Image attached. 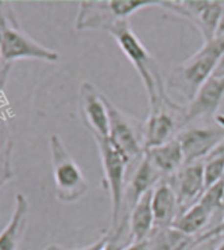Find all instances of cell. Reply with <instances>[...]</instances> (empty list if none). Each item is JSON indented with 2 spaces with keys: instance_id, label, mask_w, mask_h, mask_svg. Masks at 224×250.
Masks as SVG:
<instances>
[{
  "instance_id": "1",
  "label": "cell",
  "mask_w": 224,
  "mask_h": 250,
  "mask_svg": "<svg viewBox=\"0 0 224 250\" xmlns=\"http://www.w3.org/2000/svg\"><path fill=\"white\" fill-rule=\"evenodd\" d=\"M107 33L113 37L121 52L134 65L136 73L141 79L142 86L147 91L149 108H155L170 100L165 90V82L157 61L148 52V49L142 45L134 29L131 28L130 20L113 24L111 28H108Z\"/></svg>"
},
{
  "instance_id": "2",
  "label": "cell",
  "mask_w": 224,
  "mask_h": 250,
  "mask_svg": "<svg viewBox=\"0 0 224 250\" xmlns=\"http://www.w3.org/2000/svg\"><path fill=\"white\" fill-rule=\"evenodd\" d=\"M94 141L99 150L102 162L103 187L108 191L111 199V223L107 236L121 237L127 228L124 225V199L130 164L124 155L108 141V138Z\"/></svg>"
},
{
  "instance_id": "3",
  "label": "cell",
  "mask_w": 224,
  "mask_h": 250,
  "mask_svg": "<svg viewBox=\"0 0 224 250\" xmlns=\"http://www.w3.org/2000/svg\"><path fill=\"white\" fill-rule=\"evenodd\" d=\"M223 53L224 37H215L210 42L203 43L198 52L172 70L166 84L182 98L191 102L207 79L212 77Z\"/></svg>"
},
{
  "instance_id": "4",
  "label": "cell",
  "mask_w": 224,
  "mask_h": 250,
  "mask_svg": "<svg viewBox=\"0 0 224 250\" xmlns=\"http://www.w3.org/2000/svg\"><path fill=\"white\" fill-rule=\"evenodd\" d=\"M103 98L108 111V141L128 161L130 174L145 154V123L123 112L106 95Z\"/></svg>"
},
{
  "instance_id": "5",
  "label": "cell",
  "mask_w": 224,
  "mask_h": 250,
  "mask_svg": "<svg viewBox=\"0 0 224 250\" xmlns=\"http://www.w3.org/2000/svg\"><path fill=\"white\" fill-rule=\"evenodd\" d=\"M159 5L152 0H102L81 1L75 18V30H104L107 32L113 24L128 20L131 15L147 7Z\"/></svg>"
},
{
  "instance_id": "6",
  "label": "cell",
  "mask_w": 224,
  "mask_h": 250,
  "mask_svg": "<svg viewBox=\"0 0 224 250\" xmlns=\"http://www.w3.org/2000/svg\"><path fill=\"white\" fill-rule=\"evenodd\" d=\"M50 157H52L54 191L58 202L64 204H73L85 196L89 190L87 182L65 144L60 136L52 134L49 138Z\"/></svg>"
},
{
  "instance_id": "7",
  "label": "cell",
  "mask_w": 224,
  "mask_h": 250,
  "mask_svg": "<svg viewBox=\"0 0 224 250\" xmlns=\"http://www.w3.org/2000/svg\"><path fill=\"white\" fill-rule=\"evenodd\" d=\"M0 58L4 61V63L18 60L57 62L60 54L26 35L15 16L0 21Z\"/></svg>"
},
{
  "instance_id": "8",
  "label": "cell",
  "mask_w": 224,
  "mask_h": 250,
  "mask_svg": "<svg viewBox=\"0 0 224 250\" xmlns=\"http://www.w3.org/2000/svg\"><path fill=\"white\" fill-rule=\"evenodd\" d=\"M185 126L186 108L172 99L149 108V116L145 121V151L169 143Z\"/></svg>"
},
{
  "instance_id": "9",
  "label": "cell",
  "mask_w": 224,
  "mask_h": 250,
  "mask_svg": "<svg viewBox=\"0 0 224 250\" xmlns=\"http://www.w3.org/2000/svg\"><path fill=\"white\" fill-rule=\"evenodd\" d=\"M224 1H159V7L185 19L199 30L203 43L215 39Z\"/></svg>"
},
{
  "instance_id": "10",
  "label": "cell",
  "mask_w": 224,
  "mask_h": 250,
  "mask_svg": "<svg viewBox=\"0 0 224 250\" xmlns=\"http://www.w3.org/2000/svg\"><path fill=\"white\" fill-rule=\"evenodd\" d=\"M176 138L182 147L185 166L202 162L224 138V121H215L214 124L203 126H185Z\"/></svg>"
},
{
  "instance_id": "11",
  "label": "cell",
  "mask_w": 224,
  "mask_h": 250,
  "mask_svg": "<svg viewBox=\"0 0 224 250\" xmlns=\"http://www.w3.org/2000/svg\"><path fill=\"white\" fill-rule=\"evenodd\" d=\"M78 109L83 125L94 140L108 138V111L103 94L90 82L79 87Z\"/></svg>"
},
{
  "instance_id": "12",
  "label": "cell",
  "mask_w": 224,
  "mask_h": 250,
  "mask_svg": "<svg viewBox=\"0 0 224 250\" xmlns=\"http://www.w3.org/2000/svg\"><path fill=\"white\" fill-rule=\"evenodd\" d=\"M168 181L172 185L173 190L177 194L179 215L197 204L206 190L202 162L186 165L178 173L168 178Z\"/></svg>"
},
{
  "instance_id": "13",
  "label": "cell",
  "mask_w": 224,
  "mask_h": 250,
  "mask_svg": "<svg viewBox=\"0 0 224 250\" xmlns=\"http://www.w3.org/2000/svg\"><path fill=\"white\" fill-rule=\"evenodd\" d=\"M224 98V77L212 75L203 84L189 107H186V126L197 119H212Z\"/></svg>"
},
{
  "instance_id": "14",
  "label": "cell",
  "mask_w": 224,
  "mask_h": 250,
  "mask_svg": "<svg viewBox=\"0 0 224 250\" xmlns=\"http://www.w3.org/2000/svg\"><path fill=\"white\" fill-rule=\"evenodd\" d=\"M152 209L155 215V232L172 228L179 215V204L177 194L168 179H162L153 188Z\"/></svg>"
},
{
  "instance_id": "15",
  "label": "cell",
  "mask_w": 224,
  "mask_h": 250,
  "mask_svg": "<svg viewBox=\"0 0 224 250\" xmlns=\"http://www.w3.org/2000/svg\"><path fill=\"white\" fill-rule=\"evenodd\" d=\"M29 215V202L24 194H16L15 196V207L11 215L8 224L0 232V250H19Z\"/></svg>"
},
{
  "instance_id": "16",
  "label": "cell",
  "mask_w": 224,
  "mask_h": 250,
  "mask_svg": "<svg viewBox=\"0 0 224 250\" xmlns=\"http://www.w3.org/2000/svg\"><path fill=\"white\" fill-rule=\"evenodd\" d=\"M152 194L148 191L140 198L128 216V238L131 244L149 240V236L155 232V215L152 209Z\"/></svg>"
},
{
  "instance_id": "17",
  "label": "cell",
  "mask_w": 224,
  "mask_h": 250,
  "mask_svg": "<svg viewBox=\"0 0 224 250\" xmlns=\"http://www.w3.org/2000/svg\"><path fill=\"white\" fill-rule=\"evenodd\" d=\"M149 161L159 171L164 179H168L178 173L185 166V158L182 147L177 138H173L169 143L152 147L145 151Z\"/></svg>"
},
{
  "instance_id": "18",
  "label": "cell",
  "mask_w": 224,
  "mask_h": 250,
  "mask_svg": "<svg viewBox=\"0 0 224 250\" xmlns=\"http://www.w3.org/2000/svg\"><path fill=\"white\" fill-rule=\"evenodd\" d=\"M211 216V212L207 211L201 203H197L178 216L176 221L173 223L172 228L187 237H193L208 224Z\"/></svg>"
},
{
  "instance_id": "19",
  "label": "cell",
  "mask_w": 224,
  "mask_h": 250,
  "mask_svg": "<svg viewBox=\"0 0 224 250\" xmlns=\"http://www.w3.org/2000/svg\"><path fill=\"white\" fill-rule=\"evenodd\" d=\"M203 178H204V188H208L224 181V155H216L204 160Z\"/></svg>"
},
{
  "instance_id": "20",
  "label": "cell",
  "mask_w": 224,
  "mask_h": 250,
  "mask_svg": "<svg viewBox=\"0 0 224 250\" xmlns=\"http://www.w3.org/2000/svg\"><path fill=\"white\" fill-rule=\"evenodd\" d=\"M198 203H201L207 211L211 212L212 215L220 209H224V181L206 188Z\"/></svg>"
},
{
  "instance_id": "21",
  "label": "cell",
  "mask_w": 224,
  "mask_h": 250,
  "mask_svg": "<svg viewBox=\"0 0 224 250\" xmlns=\"http://www.w3.org/2000/svg\"><path fill=\"white\" fill-rule=\"evenodd\" d=\"M12 143L5 141L0 147V187L4 186L13 177L12 170Z\"/></svg>"
},
{
  "instance_id": "22",
  "label": "cell",
  "mask_w": 224,
  "mask_h": 250,
  "mask_svg": "<svg viewBox=\"0 0 224 250\" xmlns=\"http://www.w3.org/2000/svg\"><path fill=\"white\" fill-rule=\"evenodd\" d=\"M106 244L103 245L102 250H123L128 245H131V242L128 240H123V237H110L106 236Z\"/></svg>"
},
{
  "instance_id": "23",
  "label": "cell",
  "mask_w": 224,
  "mask_h": 250,
  "mask_svg": "<svg viewBox=\"0 0 224 250\" xmlns=\"http://www.w3.org/2000/svg\"><path fill=\"white\" fill-rule=\"evenodd\" d=\"M123 250H152L151 240H147V241L141 242H134V244H131L127 248H124Z\"/></svg>"
},
{
  "instance_id": "24",
  "label": "cell",
  "mask_w": 224,
  "mask_h": 250,
  "mask_svg": "<svg viewBox=\"0 0 224 250\" xmlns=\"http://www.w3.org/2000/svg\"><path fill=\"white\" fill-rule=\"evenodd\" d=\"M9 69H11V63H4V66L0 70V92L4 88V84L7 82V77H8Z\"/></svg>"
},
{
  "instance_id": "25",
  "label": "cell",
  "mask_w": 224,
  "mask_h": 250,
  "mask_svg": "<svg viewBox=\"0 0 224 250\" xmlns=\"http://www.w3.org/2000/svg\"><path fill=\"white\" fill-rule=\"evenodd\" d=\"M106 240H107V238L102 237L99 238L98 241L92 242L91 245H87L85 246V248H81V249H74V250H102L103 245L106 244Z\"/></svg>"
},
{
  "instance_id": "26",
  "label": "cell",
  "mask_w": 224,
  "mask_h": 250,
  "mask_svg": "<svg viewBox=\"0 0 224 250\" xmlns=\"http://www.w3.org/2000/svg\"><path fill=\"white\" fill-rule=\"evenodd\" d=\"M212 75H214V77H224V53L223 56L220 57L219 62H218V65H216Z\"/></svg>"
},
{
  "instance_id": "27",
  "label": "cell",
  "mask_w": 224,
  "mask_h": 250,
  "mask_svg": "<svg viewBox=\"0 0 224 250\" xmlns=\"http://www.w3.org/2000/svg\"><path fill=\"white\" fill-rule=\"evenodd\" d=\"M222 233H224V220H223V223H222V224L219 225V227H216L215 229H212L211 232L207 233L206 236H204V237H203V238H201L199 241H203L204 238H210V236H216V234H222Z\"/></svg>"
},
{
  "instance_id": "28",
  "label": "cell",
  "mask_w": 224,
  "mask_h": 250,
  "mask_svg": "<svg viewBox=\"0 0 224 250\" xmlns=\"http://www.w3.org/2000/svg\"><path fill=\"white\" fill-rule=\"evenodd\" d=\"M215 37H224V5H223V11H222V16H220L219 25H218V30H216Z\"/></svg>"
},
{
  "instance_id": "29",
  "label": "cell",
  "mask_w": 224,
  "mask_h": 250,
  "mask_svg": "<svg viewBox=\"0 0 224 250\" xmlns=\"http://www.w3.org/2000/svg\"><path fill=\"white\" fill-rule=\"evenodd\" d=\"M44 250H74V249H67V248H65V246H61V245H56V244H53V245H47Z\"/></svg>"
},
{
  "instance_id": "30",
  "label": "cell",
  "mask_w": 224,
  "mask_h": 250,
  "mask_svg": "<svg viewBox=\"0 0 224 250\" xmlns=\"http://www.w3.org/2000/svg\"><path fill=\"white\" fill-rule=\"evenodd\" d=\"M216 250H224V241L222 242V244H220V245L218 246V248H216Z\"/></svg>"
},
{
  "instance_id": "31",
  "label": "cell",
  "mask_w": 224,
  "mask_h": 250,
  "mask_svg": "<svg viewBox=\"0 0 224 250\" xmlns=\"http://www.w3.org/2000/svg\"><path fill=\"white\" fill-rule=\"evenodd\" d=\"M223 207H224V203H223Z\"/></svg>"
}]
</instances>
